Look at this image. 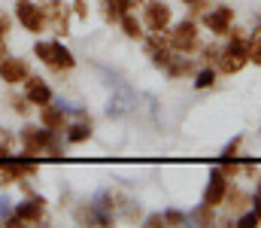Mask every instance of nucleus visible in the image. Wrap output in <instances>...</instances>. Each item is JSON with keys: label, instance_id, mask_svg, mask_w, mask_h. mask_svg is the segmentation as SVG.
<instances>
[{"label": "nucleus", "instance_id": "nucleus-1", "mask_svg": "<svg viewBox=\"0 0 261 228\" xmlns=\"http://www.w3.org/2000/svg\"><path fill=\"white\" fill-rule=\"evenodd\" d=\"M21 143V152L28 155H40V152H49L52 158H61V143H58V131H49L46 125L37 128V125H24L15 137Z\"/></svg>", "mask_w": 261, "mask_h": 228}, {"label": "nucleus", "instance_id": "nucleus-2", "mask_svg": "<svg viewBox=\"0 0 261 228\" xmlns=\"http://www.w3.org/2000/svg\"><path fill=\"white\" fill-rule=\"evenodd\" d=\"M34 55H37L49 70H55V73H67V70L76 67L73 52L67 49L64 43H58V40H43V43H37V46H34Z\"/></svg>", "mask_w": 261, "mask_h": 228}, {"label": "nucleus", "instance_id": "nucleus-3", "mask_svg": "<svg viewBox=\"0 0 261 228\" xmlns=\"http://www.w3.org/2000/svg\"><path fill=\"white\" fill-rule=\"evenodd\" d=\"M46 219V204H43V198H28V201H21L18 207H12V213L3 219L6 225H40Z\"/></svg>", "mask_w": 261, "mask_h": 228}, {"label": "nucleus", "instance_id": "nucleus-4", "mask_svg": "<svg viewBox=\"0 0 261 228\" xmlns=\"http://www.w3.org/2000/svg\"><path fill=\"white\" fill-rule=\"evenodd\" d=\"M15 21L28 34H43L46 31V15H43L40 3H34V0H15Z\"/></svg>", "mask_w": 261, "mask_h": 228}, {"label": "nucleus", "instance_id": "nucleus-5", "mask_svg": "<svg viewBox=\"0 0 261 228\" xmlns=\"http://www.w3.org/2000/svg\"><path fill=\"white\" fill-rule=\"evenodd\" d=\"M40 9L46 15V31H52L55 37H67L70 31V12L61 0H40Z\"/></svg>", "mask_w": 261, "mask_h": 228}, {"label": "nucleus", "instance_id": "nucleus-6", "mask_svg": "<svg viewBox=\"0 0 261 228\" xmlns=\"http://www.w3.org/2000/svg\"><path fill=\"white\" fill-rule=\"evenodd\" d=\"M28 76H31V64H28L24 58L9 55V58L0 61V79H3L6 85H21Z\"/></svg>", "mask_w": 261, "mask_h": 228}, {"label": "nucleus", "instance_id": "nucleus-7", "mask_svg": "<svg viewBox=\"0 0 261 228\" xmlns=\"http://www.w3.org/2000/svg\"><path fill=\"white\" fill-rule=\"evenodd\" d=\"M167 43H170V49H176V52H189V49H195V46H197L195 21H179V24L170 31Z\"/></svg>", "mask_w": 261, "mask_h": 228}, {"label": "nucleus", "instance_id": "nucleus-8", "mask_svg": "<svg viewBox=\"0 0 261 228\" xmlns=\"http://www.w3.org/2000/svg\"><path fill=\"white\" fill-rule=\"evenodd\" d=\"M143 9H146V15H143V18H146V28H149L152 34L167 31V24H170V6H167V3H155V0H152V3H146Z\"/></svg>", "mask_w": 261, "mask_h": 228}, {"label": "nucleus", "instance_id": "nucleus-9", "mask_svg": "<svg viewBox=\"0 0 261 228\" xmlns=\"http://www.w3.org/2000/svg\"><path fill=\"white\" fill-rule=\"evenodd\" d=\"M24 97L31 100V107H46V104H52V88L46 85V79L28 76L24 79Z\"/></svg>", "mask_w": 261, "mask_h": 228}, {"label": "nucleus", "instance_id": "nucleus-10", "mask_svg": "<svg viewBox=\"0 0 261 228\" xmlns=\"http://www.w3.org/2000/svg\"><path fill=\"white\" fill-rule=\"evenodd\" d=\"M40 125H46L49 131H64L67 128V113L64 107H55V104H46V107H40Z\"/></svg>", "mask_w": 261, "mask_h": 228}, {"label": "nucleus", "instance_id": "nucleus-11", "mask_svg": "<svg viewBox=\"0 0 261 228\" xmlns=\"http://www.w3.org/2000/svg\"><path fill=\"white\" fill-rule=\"evenodd\" d=\"M246 55H249V52H246V46L234 40V43L225 49V55H222V67H225V70H240V67H243V61H246Z\"/></svg>", "mask_w": 261, "mask_h": 228}, {"label": "nucleus", "instance_id": "nucleus-12", "mask_svg": "<svg viewBox=\"0 0 261 228\" xmlns=\"http://www.w3.org/2000/svg\"><path fill=\"white\" fill-rule=\"evenodd\" d=\"M228 21H231V9L228 6H219L216 12H206V28L216 31V34H225L228 31Z\"/></svg>", "mask_w": 261, "mask_h": 228}, {"label": "nucleus", "instance_id": "nucleus-13", "mask_svg": "<svg viewBox=\"0 0 261 228\" xmlns=\"http://www.w3.org/2000/svg\"><path fill=\"white\" fill-rule=\"evenodd\" d=\"M225 198V176L216 170L213 176H210V186H206V207H213V204H219Z\"/></svg>", "mask_w": 261, "mask_h": 228}, {"label": "nucleus", "instance_id": "nucleus-14", "mask_svg": "<svg viewBox=\"0 0 261 228\" xmlns=\"http://www.w3.org/2000/svg\"><path fill=\"white\" fill-rule=\"evenodd\" d=\"M64 137H67V143H82V140L91 137V125H85V122H79V125H67Z\"/></svg>", "mask_w": 261, "mask_h": 228}, {"label": "nucleus", "instance_id": "nucleus-15", "mask_svg": "<svg viewBox=\"0 0 261 228\" xmlns=\"http://www.w3.org/2000/svg\"><path fill=\"white\" fill-rule=\"evenodd\" d=\"M119 21H122V28H125V34H128L130 40H140V37H143V24L134 18V12H125Z\"/></svg>", "mask_w": 261, "mask_h": 228}, {"label": "nucleus", "instance_id": "nucleus-16", "mask_svg": "<svg viewBox=\"0 0 261 228\" xmlns=\"http://www.w3.org/2000/svg\"><path fill=\"white\" fill-rule=\"evenodd\" d=\"M9 107H12L18 116H28V113H31V100H28L24 94H9Z\"/></svg>", "mask_w": 261, "mask_h": 228}, {"label": "nucleus", "instance_id": "nucleus-17", "mask_svg": "<svg viewBox=\"0 0 261 228\" xmlns=\"http://www.w3.org/2000/svg\"><path fill=\"white\" fill-rule=\"evenodd\" d=\"M246 52L252 55V61H258V64H261V31L252 34V43H249V49H246Z\"/></svg>", "mask_w": 261, "mask_h": 228}, {"label": "nucleus", "instance_id": "nucleus-18", "mask_svg": "<svg viewBox=\"0 0 261 228\" xmlns=\"http://www.w3.org/2000/svg\"><path fill=\"white\" fill-rule=\"evenodd\" d=\"M9 31H12V15L0 9V40H6V37H9Z\"/></svg>", "mask_w": 261, "mask_h": 228}, {"label": "nucleus", "instance_id": "nucleus-19", "mask_svg": "<svg viewBox=\"0 0 261 228\" xmlns=\"http://www.w3.org/2000/svg\"><path fill=\"white\" fill-rule=\"evenodd\" d=\"M213 79H216V70H200L197 73V88H206V85H213Z\"/></svg>", "mask_w": 261, "mask_h": 228}, {"label": "nucleus", "instance_id": "nucleus-20", "mask_svg": "<svg viewBox=\"0 0 261 228\" xmlns=\"http://www.w3.org/2000/svg\"><path fill=\"white\" fill-rule=\"evenodd\" d=\"M73 12H76L79 18H88V6H85V0H73Z\"/></svg>", "mask_w": 261, "mask_h": 228}, {"label": "nucleus", "instance_id": "nucleus-21", "mask_svg": "<svg viewBox=\"0 0 261 228\" xmlns=\"http://www.w3.org/2000/svg\"><path fill=\"white\" fill-rule=\"evenodd\" d=\"M182 219H186V216H182V213H176V210H170V213L164 216V222H182Z\"/></svg>", "mask_w": 261, "mask_h": 228}, {"label": "nucleus", "instance_id": "nucleus-22", "mask_svg": "<svg viewBox=\"0 0 261 228\" xmlns=\"http://www.w3.org/2000/svg\"><path fill=\"white\" fill-rule=\"evenodd\" d=\"M3 55H6V43L0 40V61H3Z\"/></svg>", "mask_w": 261, "mask_h": 228}, {"label": "nucleus", "instance_id": "nucleus-23", "mask_svg": "<svg viewBox=\"0 0 261 228\" xmlns=\"http://www.w3.org/2000/svg\"><path fill=\"white\" fill-rule=\"evenodd\" d=\"M186 3H195V0H186Z\"/></svg>", "mask_w": 261, "mask_h": 228}, {"label": "nucleus", "instance_id": "nucleus-24", "mask_svg": "<svg viewBox=\"0 0 261 228\" xmlns=\"http://www.w3.org/2000/svg\"><path fill=\"white\" fill-rule=\"evenodd\" d=\"M258 198H261V189H258Z\"/></svg>", "mask_w": 261, "mask_h": 228}]
</instances>
